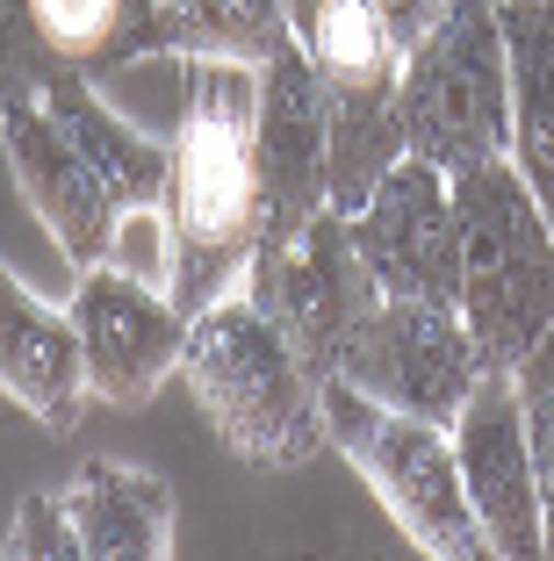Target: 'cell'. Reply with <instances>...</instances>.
I'll use <instances>...</instances> for the list:
<instances>
[{"label": "cell", "mask_w": 554, "mask_h": 561, "mask_svg": "<svg viewBox=\"0 0 554 561\" xmlns=\"http://www.w3.org/2000/svg\"><path fill=\"white\" fill-rule=\"evenodd\" d=\"M72 324H80L87 346V381H94L101 403H151L166 375L188 353V324L173 296H159V280H137L123 266H87L80 288H72Z\"/></svg>", "instance_id": "cell-12"}, {"label": "cell", "mask_w": 554, "mask_h": 561, "mask_svg": "<svg viewBox=\"0 0 554 561\" xmlns=\"http://www.w3.org/2000/svg\"><path fill=\"white\" fill-rule=\"evenodd\" d=\"M446 432H454V461H461V482H468L475 518H483V533H489V554L540 561L547 554V518H540V482H533V446H525L519 381H511L505 367H489Z\"/></svg>", "instance_id": "cell-13"}, {"label": "cell", "mask_w": 554, "mask_h": 561, "mask_svg": "<svg viewBox=\"0 0 554 561\" xmlns=\"http://www.w3.org/2000/svg\"><path fill=\"white\" fill-rule=\"evenodd\" d=\"M0 389L22 403L44 432H80L87 411V346H80V324L72 310H50L8 274L0 260Z\"/></svg>", "instance_id": "cell-14"}, {"label": "cell", "mask_w": 554, "mask_h": 561, "mask_svg": "<svg viewBox=\"0 0 554 561\" xmlns=\"http://www.w3.org/2000/svg\"><path fill=\"white\" fill-rule=\"evenodd\" d=\"M180 375L216 439L252 468H303L325 446V375L289 346L260 302L230 288L188 324Z\"/></svg>", "instance_id": "cell-3"}, {"label": "cell", "mask_w": 554, "mask_h": 561, "mask_svg": "<svg viewBox=\"0 0 554 561\" xmlns=\"http://www.w3.org/2000/svg\"><path fill=\"white\" fill-rule=\"evenodd\" d=\"M325 446H339L375 490V504L410 533L418 554L440 561H497L489 533L468 504V482L454 461V432L432 417H410L353 389L346 375H325Z\"/></svg>", "instance_id": "cell-5"}, {"label": "cell", "mask_w": 554, "mask_h": 561, "mask_svg": "<svg viewBox=\"0 0 554 561\" xmlns=\"http://www.w3.org/2000/svg\"><path fill=\"white\" fill-rule=\"evenodd\" d=\"M66 518L80 561H166L173 554V490L131 461H87L66 482Z\"/></svg>", "instance_id": "cell-15"}, {"label": "cell", "mask_w": 554, "mask_h": 561, "mask_svg": "<svg viewBox=\"0 0 554 561\" xmlns=\"http://www.w3.org/2000/svg\"><path fill=\"white\" fill-rule=\"evenodd\" d=\"M346 224H353V245H360V260H368L382 296H418V302H454L461 296L454 181L432 159L404 151Z\"/></svg>", "instance_id": "cell-10"}, {"label": "cell", "mask_w": 554, "mask_h": 561, "mask_svg": "<svg viewBox=\"0 0 554 561\" xmlns=\"http://www.w3.org/2000/svg\"><path fill=\"white\" fill-rule=\"evenodd\" d=\"M0 137H8L22 202L80 274L109 266L131 209H166L173 145H151L145 130H131L87 87V72H30L22 87H8Z\"/></svg>", "instance_id": "cell-1"}, {"label": "cell", "mask_w": 554, "mask_h": 561, "mask_svg": "<svg viewBox=\"0 0 554 561\" xmlns=\"http://www.w3.org/2000/svg\"><path fill=\"white\" fill-rule=\"evenodd\" d=\"M440 8H446V0H382V15H389V30H396V44H404V50L440 22Z\"/></svg>", "instance_id": "cell-20"}, {"label": "cell", "mask_w": 554, "mask_h": 561, "mask_svg": "<svg viewBox=\"0 0 554 561\" xmlns=\"http://www.w3.org/2000/svg\"><path fill=\"white\" fill-rule=\"evenodd\" d=\"M289 30L310 50L325 80L331 116V209L353 216L375 195V181L404 159V44H396L382 0H289Z\"/></svg>", "instance_id": "cell-6"}, {"label": "cell", "mask_w": 554, "mask_h": 561, "mask_svg": "<svg viewBox=\"0 0 554 561\" xmlns=\"http://www.w3.org/2000/svg\"><path fill=\"white\" fill-rule=\"evenodd\" d=\"M511 58V165L554 224V0H497Z\"/></svg>", "instance_id": "cell-16"}, {"label": "cell", "mask_w": 554, "mask_h": 561, "mask_svg": "<svg viewBox=\"0 0 554 561\" xmlns=\"http://www.w3.org/2000/svg\"><path fill=\"white\" fill-rule=\"evenodd\" d=\"M173 302L202 317L260 252V66L188 58V108L173 130Z\"/></svg>", "instance_id": "cell-2"}, {"label": "cell", "mask_w": 554, "mask_h": 561, "mask_svg": "<svg viewBox=\"0 0 554 561\" xmlns=\"http://www.w3.org/2000/svg\"><path fill=\"white\" fill-rule=\"evenodd\" d=\"M289 36V0H151L137 22V58H230V66H267Z\"/></svg>", "instance_id": "cell-17"}, {"label": "cell", "mask_w": 554, "mask_h": 561, "mask_svg": "<svg viewBox=\"0 0 554 561\" xmlns=\"http://www.w3.org/2000/svg\"><path fill=\"white\" fill-rule=\"evenodd\" d=\"M404 151L432 159L440 173L505 159L511 151V58L497 0H446L440 22L404 50Z\"/></svg>", "instance_id": "cell-7"}, {"label": "cell", "mask_w": 554, "mask_h": 561, "mask_svg": "<svg viewBox=\"0 0 554 561\" xmlns=\"http://www.w3.org/2000/svg\"><path fill=\"white\" fill-rule=\"evenodd\" d=\"M80 561V540H72V518H66V496L58 490H30L15 512V533H8V561Z\"/></svg>", "instance_id": "cell-19"}, {"label": "cell", "mask_w": 554, "mask_h": 561, "mask_svg": "<svg viewBox=\"0 0 554 561\" xmlns=\"http://www.w3.org/2000/svg\"><path fill=\"white\" fill-rule=\"evenodd\" d=\"M454 181V231H461V317L475 331L483 367H519L554 324V224L525 173L505 159L461 165Z\"/></svg>", "instance_id": "cell-4"}, {"label": "cell", "mask_w": 554, "mask_h": 561, "mask_svg": "<svg viewBox=\"0 0 554 561\" xmlns=\"http://www.w3.org/2000/svg\"><path fill=\"white\" fill-rule=\"evenodd\" d=\"M353 389H368L375 403L432 425H454L461 403L475 397V381L489 375L475 353V331L461 317V302H418V296H382L375 310L346 331L339 367Z\"/></svg>", "instance_id": "cell-8"}, {"label": "cell", "mask_w": 554, "mask_h": 561, "mask_svg": "<svg viewBox=\"0 0 554 561\" xmlns=\"http://www.w3.org/2000/svg\"><path fill=\"white\" fill-rule=\"evenodd\" d=\"M238 288L260 302L281 331H289V346L303 353L317 375H331V367H339L346 331H353L360 317L382 302L375 274H368V260H360V245H353V224H346L331 202L295 238L252 252Z\"/></svg>", "instance_id": "cell-9"}, {"label": "cell", "mask_w": 554, "mask_h": 561, "mask_svg": "<svg viewBox=\"0 0 554 561\" xmlns=\"http://www.w3.org/2000/svg\"><path fill=\"white\" fill-rule=\"evenodd\" d=\"M525 411V446H533V482H540V518H547V554H554V324L540 331V346L511 367Z\"/></svg>", "instance_id": "cell-18"}, {"label": "cell", "mask_w": 554, "mask_h": 561, "mask_svg": "<svg viewBox=\"0 0 554 561\" xmlns=\"http://www.w3.org/2000/svg\"><path fill=\"white\" fill-rule=\"evenodd\" d=\"M331 202V116L325 80L295 30L260 66V245H281Z\"/></svg>", "instance_id": "cell-11"}]
</instances>
